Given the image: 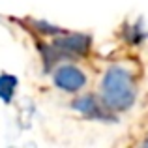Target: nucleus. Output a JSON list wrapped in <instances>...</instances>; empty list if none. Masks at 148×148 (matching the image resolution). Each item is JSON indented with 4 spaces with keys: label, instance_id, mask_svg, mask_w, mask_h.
Segmentation results:
<instances>
[{
    "label": "nucleus",
    "instance_id": "39448f33",
    "mask_svg": "<svg viewBox=\"0 0 148 148\" xmlns=\"http://www.w3.org/2000/svg\"><path fill=\"white\" fill-rule=\"evenodd\" d=\"M15 88H17V79H15L13 75H8V73H4L2 77H0V98L4 101H10L11 96H13Z\"/></svg>",
    "mask_w": 148,
    "mask_h": 148
},
{
    "label": "nucleus",
    "instance_id": "f257e3e1",
    "mask_svg": "<svg viewBox=\"0 0 148 148\" xmlns=\"http://www.w3.org/2000/svg\"><path fill=\"white\" fill-rule=\"evenodd\" d=\"M101 96L103 103L112 111H126L135 103L137 90L131 75L120 66H112L107 69L101 83Z\"/></svg>",
    "mask_w": 148,
    "mask_h": 148
},
{
    "label": "nucleus",
    "instance_id": "f03ea898",
    "mask_svg": "<svg viewBox=\"0 0 148 148\" xmlns=\"http://www.w3.org/2000/svg\"><path fill=\"white\" fill-rule=\"evenodd\" d=\"M84 83H86L84 73L81 71L79 68H75V66H62V68H58L56 73H54V84H56L58 88H62V90H66V92L81 90V88L84 86Z\"/></svg>",
    "mask_w": 148,
    "mask_h": 148
},
{
    "label": "nucleus",
    "instance_id": "20e7f679",
    "mask_svg": "<svg viewBox=\"0 0 148 148\" xmlns=\"http://www.w3.org/2000/svg\"><path fill=\"white\" fill-rule=\"evenodd\" d=\"M73 107H75L79 112L90 116V118H99V120H107V118H109V116L105 114V111L101 109V105H99L94 98H92V96L79 98V99L75 101V105H73Z\"/></svg>",
    "mask_w": 148,
    "mask_h": 148
},
{
    "label": "nucleus",
    "instance_id": "7ed1b4c3",
    "mask_svg": "<svg viewBox=\"0 0 148 148\" xmlns=\"http://www.w3.org/2000/svg\"><path fill=\"white\" fill-rule=\"evenodd\" d=\"M88 45H90V38L88 36H68L64 40L56 41L54 47L58 51H64V53H69V54H83L88 51Z\"/></svg>",
    "mask_w": 148,
    "mask_h": 148
}]
</instances>
